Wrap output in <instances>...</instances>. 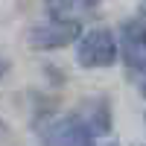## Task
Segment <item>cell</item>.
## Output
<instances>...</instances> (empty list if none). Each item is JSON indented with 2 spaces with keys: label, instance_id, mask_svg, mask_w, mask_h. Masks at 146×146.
<instances>
[{
  "label": "cell",
  "instance_id": "6da1fadb",
  "mask_svg": "<svg viewBox=\"0 0 146 146\" xmlns=\"http://www.w3.org/2000/svg\"><path fill=\"white\" fill-rule=\"evenodd\" d=\"M76 62L88 70L91 67H111L117 62V38L102 27L85 32L76 47Z\"/></svg>",
  "mask_w": 146,
  "mask_h": 146
},
{
  "label": "cell",
  "instance_id": "7a4b0ae2",
  "mask_svg": "<svg viewBox=\"0 0 146 146\" xmlns=\"http://www.w3.org/2000/svg\"><path fill=\"white\" fill-rule=\"evenodd\" d=\"M44 146H96V135L82 117H56L41 129Z\"/></svg>",
  "mask_w": 146,
  "mask_h": 146
},
{
  "label": "cell",
  "instance_id": "3957f363",
  "mask_svg": "<svg viewBox=\"0 0 146 146\" xmlns=\"http://www.w3.org/2000/svg\"><path fill=\"white\" fill-rule=\"evenodd\" d=\"M79 35H82L79 21L53 18V21H44L29 29V47H35V50H62V47L73 44Z\"/></svg>",
  "mask_w": 146,
  "mask_h": 146
},
{
  "label": "cell",
  "instance_id": "277c9868",
  "mask_svg": "<svg viewBox=\"0 0 146 146\" xmlns=\"http://www.w3.org/2000/svg\"><path fill=\"white\" fill-rule=\"evenodd\" d=\"M120 53L129 70H146V23L129 21L120 29Z\"/></svg>",
  "mask_w": 146,
  "mask_h": 146
},
{
  "label": "cell",
  "instance_id": "5b68a950",
  "mask_svg": "<svg viewBox=\"0 0 146 146\" xmlns=\"http://www.w3.org/2000/svg\"><path fill=\"white\" fill-rule=\"evenodd\" d=\"M85 123L91 126V131L96 137H102V135H108L111 131V111H108V100H91L88 102V111H85Z\"/></svg>",
  "mask_w": 146,
  "mask_h": 146
},
{
  "label": "cell",
  "instance_id": "8992f818",
  "mask_svg": "<svg viewBox=\"0 0 146 146\" xmlns=\"http://www.w3.org/2000/svg\"><path fill=\"white\" fill-rule=\"evenodd\" d=\"M131 79H135V85H137V91L146 96V70H131Z\"/></svg>",
  "mask_w": 146,
  "mask_h": 146
},
{
  "label": "cell",
  "instance_id": "52a82bcc",
  "mask_svg": "<svg viewBox=\"0 0 146 146\" xmlns=\"http://www.w3.org/2000/svg\"><path fill=\"white\" fill-rule=\"evenodd\" d=\"M140 21L146 23V3H143V9H140Z\"/></svg>",
  "mask_w": 146,
  "mask_h": 146
},
{
  "label": "cell",
  "instance_id": "ba28073f",
  "mask_svg": "<svg viewBox=\"0 0 146 146\" xmlns=\"http://www.w3.org/2000/svg\"><path fill=\"white\" fill-rule=\"evenodd\" d=\"M0 70H3V67H0Z\"/></svg>",
  "mask_w": 146,
  "mask_h": 146
}]
</instances>
